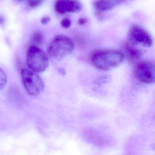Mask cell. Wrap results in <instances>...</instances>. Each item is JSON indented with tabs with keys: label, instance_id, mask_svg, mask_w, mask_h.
<instances>
[{
	"label": "cell",
	"instance_id": "6da1fadb",
	"mask_svg": "<svg viewBox=\"0 0 155 155\" xmlns=\"http://www.w3.org/2000/svg\"><path fill=\"white\" fill-rule=\"evenodd\" d=\"M125 56L123 52L115 50H97L91 53V60L98 69L108 71L121 65Z\"/></svg>",
	"mask_w": 155,
	"mask_h": 155
},
{
	"label": "cell",
	"instance_id": "7a4b0ae2",
	"mask_svg": "<svg viewBox=\"0 0 155 155\" xmlns=\"http://www.w3.org/2000/svg\"><path fill=\"white\" fill-rule=\"evenodd\" d=\"M75 49V44L69 37L58 35L54 37L48 48V55L51 58L60 60L71 54Z\"/></svg>",
	"mask_w": 155,
	"mask_h": 155
},
{
	"label": "cell",
	"instance_id": "3957f363",
	"mask_svg": "<svg viewBox=\"0 0 155 155\" xmlns=\"http://www.w3.org/2000/svg\"><path fill=\"white\" fill-rule=\"evenodd\" d=\"M26 58L29 68L37 73L43 72L48 66V54L39 47H29Z\"/></svg>",
	"mask_w": 155,
	"mask_h": 155
},
{
	"label": "cell",
	"instance_id": "277c9868",
	"mask_svg": "<svg viewBox=\"0 0 155 155\" xmlns=\"http://www.w3.org/2000/svg\"><path fill=\"white\" fill-rule=\"evenodd\" d=\"M21 77L23 85L30 95L37 96L44 90V82L37 72L29 68L23 69Z\"/></svg>",
	"mask_w": 155,
	"mask_h": 155
},
{
	"label": "cell",
	"instance_id": "5b68a950",
	"mask_svg": "<svg viewBox=\"0 0 155 155\" xmlns=\"http://www.w3.org/2000/svg\"><path fill=\"white\" fill-rule=\"evenodd\" d=\"M127 38L130 43L144 48H150L154 43L151 34L137 24H133L130 28L128 31Z\"/></svg>",
	"mask_w": 155,
	"mask_h": 155
},
{
	"label": "cell",
	"instance_id": "8992f818",
	"mask_svg": "<svg viewBox=\"0 0 155 155\" xmlns=\"http://www.w3.org/2000/svg\"><path fill=\"white\" fill-rule=\"evenodd\" d=\"M135 74L137 79L146 84H152L155 82V65L148 61H140L136 65Z\"/></svg>",
	"mask_w": 155,
	"mask_h": 155
},
{
	"label": "cell",
	"instance_id": "52a82bcc",
	"mask_svg": "<svg viewBox=\"0 0 155 155\" xmlns=\"http://www.w3.org/2000/svg\"><path fill=\"white\" fill-rule=\"evenodd\" d=\"M82 8V3L79 0H56L54 9L60 14L77 13Z\"/></svg>",
	"mask_w": 155,
	"mask_h": 155
},
{
	"label": "cell",
	"instance_id": "ba28073f",
	"mask_svg": "<svg viewBox=\"0 0 155 155\" xmlns=\"http://www.w3.org/2000/svg\"><path fill=\"white\" fill-rule=\"evenodd\" d=\"M122 47L125 53H123L124 56L126 55L128 60L131 63L138 61L141 58L142 51L136 45L128 41L123 43Z\"/></svg>",
	"mask_w": 155,
	"mask_h": 155
},
{
	"label": "cell",
	"instance_id": "9c48e42d",
	"mask_svg": "<svg viewBox=\"0 0 155 155\" xmlns=\"http://www.w3.org/2000/svg\"><path fill=\"white\" fill-rule=\"evenodd\" d=\"M130 0H95L93 6L100 12L108 11L115 8Z\"/></svg>",
	"mask_w": 155,
	"mask_h": 155
},
{
	"label": "cell",
	"instance_id": "30bf717a",
	"mask_svg": "<svg viewBox=\"0 0 155 155\" xmlns=\"http://www.w3.org/2000/svg\"><path fill=\"white\" fill-rule=\"evenodd\" d=\"M44 40V37L42 33L39 31L34 32L30 39L29 47L34 46L39 48L43 44Z\"/></svg>",
	"mask_w": 155,
	"mask_h": 155
},
{
	"label": "cell",
	"instance_id": "8fae6325",
	"mask_svg": "<svg viewBox=\"0 0 155 155\" xmlns=\"http://www.w3.org/2000/svg\"><path fill=\"white\" fill-rule=\"evenodd\" d=\"M7 82V75L1 68H0V89L4 87Z\"/></svg>",
	"mask_w": 155,
	"mask_h": 155
},
{
	"label": "cell",
	"instance_id": "7c38bea8",
	"mask_svg": "<svg viewBox=\"0 0 155 155\" xmlns=\"http://www.w3.org/2000/svg\"><path fill=\"white\" fill-rule=\"evenodd\" d=\"M44 1V0H27V5L29 8H38Z\"/></svg>",
	"mask_w": 155,
	"mask_h": 155
},
{
	"label": "cell",
	"instance_id": "4fadbf2b",
	"mask_svg": "<svg viewBox=\"0 0 155 155\" xmlns=\"http://www.w3.org/2000/svg\"><path fill=\"white\" fill-rule=\"evenodd\" d=\"M61 25L64 28H68L71 25V21L69 18H64L61 21Z\"/></svg>",
	"mask_w": 155,
	"mask_h": 155
},
{
	"label": "cell",
	"instance_id": "5bb4252c",
	"mask_svg": "<svg viewBox=\"0 0 155 155\" xmlns=\"http://www.w3.org/2000/svg\"><path fill=\"white\" fill-rule=\"evenodd\" d=\"M51 18L49 17L48 16H46V17H44L42 18V19L41 20V23L43 24H46L47 23H48L50 21Z\"/></svg>",
	"mask_w": 155,
	"mask_h": 155
},
{
	"label": "cell",
	"instance_id": "9a60e30c",
	"mask_svg": "<svg viewBox=\"0 0 155 155\" xmlns=\"http://www.w3.org/2000/svg\"><path fill=\"white\" fill-rule=\"evenodd\" d=\"M87 20L85 18H81L78 21V23L80 25H84L87 23Z\"/></svg>",
	"mask_w": 155,
	"mask_h": 155
},
{
	"label": "cell",
	"instance_id": "2e32d148",
	"mask_svg": "<svg viewBox=\"0 0 155 155\" xmlns=\"http://www.w3.org/2000/svg\"><path fill=\"white\" fill-rule=\"evenodd\" d=\"M5 22V18L2 16H0V25H3Z\"/></svg>",
	"mask_w": 155,
	"mask_h": 155
}]
</instances>
